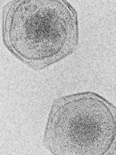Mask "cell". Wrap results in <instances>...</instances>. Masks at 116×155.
<instances>
[{"label":"cell","instance_id":"6da1fadb","mask_svg":"<svg viewBox=\"0 0 116 155\" xmlns=\"http://www.w3.org/2000/svg\"><path fill=\"white\" fill-rule=\"evenodd\" d=\"M3 39L19 61L34 70L44 69L77 48V12L62 0L11 1L3 11Z\"/></svg>","mask_w":116,"mask_h":155},{"label":"cell","instance_id":"7a4b0ae2","mask_svg":"<svg viewBox=\"0 0 116 155\" xmlns=\"http://www.w3.org/2000/svg\"><path fill=\"white\" fill-rule=\"evenodd\" d=\"M43 143L53 154H114L116 106L94 92L60 97L52 105Z\"/></svg>","mask_w":116,"mask_h":155}]
</instances>
